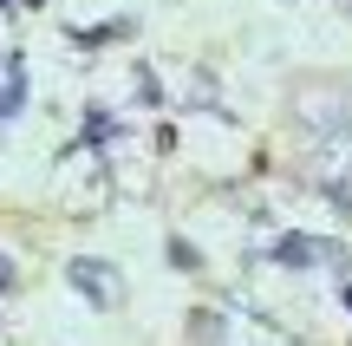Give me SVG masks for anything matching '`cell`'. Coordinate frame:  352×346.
Instances as JSON below:
<instances>
[{
	"mask_svg": "<svg viewBox=\"0 0 352 346\" xmlns=\"http://www.w3.org/2000/svg\"><path fill=\"white\" fill-rule=\"evenodd\" d=\"M138 105H164V78L151 65H138Z\"/></svg>",
	"mask_w": 352,
	"mask_h": 346,
	"instance_id": "5",
	"label": "cell"
},
{
	"mask_svg": "<svg viewBox=\"0 0 352 346\" xmlns=\"http://www.w3.org/2000/svg\"><path fill=\"white\" fill-rule=\"evenodd\" d=\"M118 33H131V20H111V26H78L72 39H78V46H111Z\"/></svg>",
	"mask_w": 352,
	"mask_h": 346,
	"instance_id": "4",
	"label": "cell"
},
{
	"mask_svg": "<svg viewBox=\"0 0 352 346\" xmlns=\"http://www.w3.org/2000/svg\"><path fill=\"white\" fill-rule=\"evenodd\" d=\"M327 248H333V242H314V235H287V242H280L274 255H280V261H294V268H300V261H327Z\"/></svg>",
	"mask_w": 352,
	"mask_h": 346,
	"instance_id": "2",
	"label": "cell"
},
{
	"mask_svg": "<svg viewBox=\"0 0 352 346\" xmlns=\"http://www.w3.org/2000/svg\"><path fill=\"white\" fill-rule=\"evenodd\" d=\"M85 144H91V151L118 144V118H111V111H91V118H85Z\"/></svg>",
	"mask_w": 352,
	"mask_h": 346,
	"instance_id": "3",
	"label": "cell"
},
{
	"mask_svg": "<svg viewBox=\"0 0 352 346\" xmlns=\"http://www.w3.org/2000/svg\"><path fill=\"white\" fill-rule=\"evenodd\" d=\"M65 274H72V288L91 301V307H118V301H124V281H118V268H111V261H91V255H78Z\"/></svg>",
	"mask_w": 352,
	"mask_h": 346,
	"instance_id": "1",
	"label": "cell"
}]
</instances>
